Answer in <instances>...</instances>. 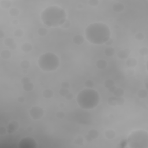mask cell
Listing matches in <instances>:
<instances>
[{
	"instance_id": "1",
	"label": "cell",
	"mask_w": 148,
	"mask_h": 148,
	"mask_svg": "<svg viewBox=\"0 0 148 148\" xmlns=\"http://www.w3.org/2000/svg\"><path fill=\"white\" fill-rule=\"evenodd\" d=\"M111 31L109 26L102 22L92 23L85 29L87 40L94 45L105 44L110 38Z\"/></svg>"
},
{
	"instance_id": "2",
	"label": "cell",
	"mask_w": 148,
	"mask_h": 148,
	"mask_svg": "<svg viewBox=\"0 0 148 148\" xmlns=\"http://www.w3.org/2000/svg\"><path fill=\"white\" fill-rule=\"evenodd\" d=\"M65 10L57 5L47 7L42 12L41 18L43 23L49 27H61L66 20Z\"/></svg>"
},
{
	"instance_id": "3",
	"label": "cell",
	"mask_w": 148,
	"mask_h": 148,
	"mask_svg": "<svg viewBox=\"0 0 148 148\" xmlns=\"http://www.w3.org/2000/svg\"><path fill=\"white\" fill-rule=\"evenodd\" d=\"M76 101L79 107L83 109H93L99 104L100 95L95 90L86 88L78 93Z\"/></svg>"
},
{
	"instance_id": "4",
	"label": "cell",
	"mask_w": 148,
	"mask_h": 148,
	"mask_svg": "<svg viewBox=\"0 0 148 148\" xmlns=\"http://www.w3.org/2000/svg\"><path fill=\"white\" fill-rule=\"evenodd\" d=\"M39 67L45 72H52L58 69L60 65V60L56 54L46 52L39 57L37 61Z\"/></svg>"
},
{
	"instance_id": "5",
	"label": "cell",
	"mask_w": 148,
	"mask_h": 148,
	"mask_svg": "<svg viewBox=\"0 0 148 148\" xmlns=\"http://www.w3.org/2000/svg\"><path fill=\"white\" fill-rule=\"evenodd\" d=\"M127 144L130 148H147L148 132L145 130H135L129 135Z\"/></svg>"
},
{
	"instance_id": "6",
	"label": "cell",
	"mask_w": 148,
	"mask_h": 148,
	"mask_svg": "<svg viewBox=\"0 0 148 148\" xmlns=\"http://www.w3.org/2000/svg\"><path fill=\"white\" fill-rule=\"evenodd\" d=\"M38 146L37 143L33 138L27 137L21 139L19 142L20 148H36Z\"/></svg>"
},
{
	"instance_id": "7",
	"label": "cell",
	"mask_w": 148,
	"mask_h": 148,
	"mask_svg": "<svg viewBox=\"0 0 148 148\" xmlns=\"http://www.w3.org/2000/svg\"><path fill=\"white\" fill-rule=\"evenodd\" d=\"M44 110L43 108L39 106H34L29 110V115L30 117L34 120L41 119L44 115Z\"/></svg>"
},
{
	"instance_id": "8",
	"label": "cell",
	"mask_w": 148,
	"mask_h": 148,
	"mask_svg": "<svg viewBox=\"0 0 148 148\" xmlns=\"http://www.w3.org/2000/svg\"><path fill=\"white\" fill-rule=\"evenodd\" d=\"M107 102L108 104L111 107L122 106L125 103V99L123 97H117L113 95L108 98Z\"/></svg>"
},
{
	"instance_id": "9",
	"label": "cell",
	"mask_w": 148,
	"mask_h": 148,
	"mask_svg": "<svg viewBox=\"0 0 148 148\" xmlns=\"http://www.w3.org/2000/svg\"><path fill=\"white\" fill-rule=\"evenodd\" d=\"M99 136V132L95 129H92L88 132L87 134L85 137L86 141L92 142L93 140L97 139Z\"/></svg>"
},
{
	"instance_id": "10",
	"label": "cell",
	"mask_w": 148,
	"mask_h": 148,
	"mask_svg": "<svg viewBox=\"0 0 148 148\" xmlns=\"http://www.w3.org/2000/svg\"><path fill=\"white\" fill-rule=\"evenodd\" d=\"M4 44L6 46L8 47L11 50H15L17 48V44L15 42V41L11 37H8L5 39Z\"/></svg>"
},
{
	"instance_id": "11",
	"label": "cell",
	"mask_w": 148,
	"mask_h": 148,
	"mask_svg": "<svg viewBox=\"0 0 148 148\" xmlns=\"http://www.w3.org/2000/svg\"><path fill=\"white\" fill-rule=\"evenodd\" d=\"M19 128V123L16 120H12V122L9 123L7 127V131L9 134H12L16 131Z\"/></svg>"
},
{
	"instance_id": "12",
	"label": "cell",
	"mask_w": 148,
	"mask_h": 148,
	"mask_svg": "<svg viewBox=\"0 0 148 148\" xmlns=\"http://www.w3.org/2000/svg\"><path fill=\"white\" fill-rule=\"evenodd\" d=\"M131 50L130 49L125 48L122 50H120L118 51L117 53V56L118 58L121 59V60H125L127 59L128 57L130 55Z\"/></svg>"
},
{
	"instance_id": "13",
	"label": "cell",
	"mask_w": 148,
	"mask_h": 148,
	"mask_svg": "<svg viewBox=\"0 0 148 148\" xmlns=\"http://www.w3.org/2000/svg\"><path fill=\"white\" fill-rule=\"evenodd\" d=\"M125 8L124 5L120 2H116L112 6L113 11L116 13H120L124 11Z\"/></svg>"
},
{
	"instance_id": "14",
	"label": "cell",
	"mask_w": 148,
	"mask_h": 148,
	"mask_svg": "<svg viewBox=\"0 0 148 148\" xmlns=\"http://www.w3.org/2000/svg\"><path fill=\"white\" fill-rule=\"evenodd\" d=\"M108 63L104 59H99L96 61L95 65L100 70H104L107 68Z\"/></svg>"
},
{
	"instance_id": "15",
	"label": "cell",
	"mask_w": 148,
	"mask_h": 148,
	"mask_svg": "<svg viewBox=\"0 0 148 148\" xmlns=\"http://www.w3.org/2000/svg\"><path fill=\"white\" fill-rule=\"evenodd\" d=\"M21 49L24 53H29L33 50V45L29 42H25L21 45Z\"/></svg>"
},
{
	"instance_id": "16",
	"label": "cell",
	"mask_w": 148,
	"mask_h": 148,
	"mask_svg": "<svg viewBox=\"0 0 148 148\" xmlns=\"http://www.w3.org/2000/svg\"><path fill=\"white\" fill-rule=\"evenodd\" d=\"M73 42L77 45H81L85 42V38L81 35H76L73 38Z\"/></svg>"
},
{
	"instance_id": "17",
	"label": "cell",
	"mask_w": 148,
	"mask_h": 148,
	"mask_svg": "<svg viewBox=\"0 0 148 148\" xmlns=\"http://www.w3.org/2000/svg\"><path fill=\"white\" fill-rule=\"evenodd\" d=\"M137 63L138 62L137 59L132 57L127 58L126 61H125V64H126L127 66L129 68L135 67L137 65Z\"/></svg>"
},
{
	"instance_id": "18",
	"label": "cell",
	"mask_w": 148,
	"mask_h": 148,
	"mask_svg": "<svg viewBox=\"0 0 148 148\" xmlns=\"http://www.w3.org/2000/svg\"><path fill=\"white\" fill-rule=\"evenodd\" d=\"M54 95V93L52 90L50 89V88H46L42 92V95L43 97L46 98V99H50V98H52Z\"/></svg>"
},
{
	"instance_id": "19",
	"label": "cell",
	"mask_w": 148,
	"mask_h": 148,
	"mask_svg": "<svg viewBox=\"0 0 148 148\" xmlns=\"http://www.w3.org/2000/svg\"><path fill=\"white\" fill-rule=\"evenodd\" d=\"M0 56L4 60H8L12 57V53L11 51L5 49V50L1 51L0 53Z\"/></svg>"
},
{
	"instance_id": "20",
	"label": "cell",
	"mask_w": 148,
	"mask_h": 148,
	"mask_svg": "<svg viewBox=\"0 0 148 148\" xmlns=\"http://www.w3.org/2000/svg\"><path fill=\"white\" fill-rule=\"evenodd\" d=\"M105 136L108 139H113L116 137V132L113 130H107L105 132Z\"/></svg>"
},
{
	"instance_id": "21",
	"label": "cell",
	"mask_w": 148,
	"mask_h": 148,
	"mask_svg": "<svg viewBox=\"0 0 148 148\" xmlns=\"http://www.w3.org/2000/svg\"><path fill=\"white\" fill-rule=\"evenodd\" d=\"M0 6L3 9H8L12 6V2L10 0H2L0 1Z\"/></svg>"
},
{
	"instance_id": "22",
	"label": "cell",
	"mask_w": 148,
	"mask_h": 148,
	"mask_svg": "<svg viewBox=\"0 0 148 148\" xmlns=\"http://www.w3.org/2000/svg\"><path fill=\"white\" fill-rule=\"evenodd\" d=\"M113 95L117 97H123L124 94V90L123 88L121 87H117L115 90V92L113 93Z\"/></svg>"
},
{
	"instance_id": "23",
	"label": "cell",
	"mask_w": 148,
	"mask_h": 148,
	"mask_svg": "<svg viewBox=\"0 0 148 148\" xmlns=\"http://www.w3.org/2000/svg\"><path fill=\"white\" fill-rule=\"evenodd\" d=\"M115 50L114 48H112V47H107V48L105 49L104 50V54L105 56L108 57H112L115 55Z\"/></svg>"
},
{
	"instance_id": "24",
	"label": "cell",
	"mask_w": 148,
	"mask_h": 148,
	"mask_svg": "<svg viewBox=\"0 0 148 148\" xmlns=\"http://www.w3.org/2000/svg\"><path fill=\"white\" fill-rule=\"evenodd\" d=\"M34 85L31 82L23 85V90L27 92H31V91L34 89Z\"/></svg>"
},
{
	"instance_id": "25",
	"label": "cell",
	"mask_w": 148,
	"mask_h": 148,
	"mask_svg": "<svg viewBox=\"0 0 148 148\" xmlns=\"http://www.w3.org/2000/svg\"><path fill=\"white\" fill-rule=\"evenodd\" d=\"M20 67L23 69V70H27L30 67L31 64L29 61L27 60H24L21 61L20 63Z\"/></svg>"
},
{
	"instance_id": "26",
	"label": "cell",
	"mask_w": 148,
	"mask_h": 148,
	"mask_svg": "<svg viewBox=\"0 0 148 148\" xmlns=\"http://www.w3.org/2000/svg\"><path fill=\"white\" fill-rule=\"evenodd\" d=\"M137 95L139 98H142V99L146 98L147 97V90L144 89V88H142V89L139 90L138 92L137 93Z\"/></svg>"
},
{
	"instance_id": "27",
	"label": "cell",
	"mask_w": 148,
	"mask_h": 148,
	"mask_svg": "<svg viewBox=\"0 0 148 148\" xmlns=\"http://www.w3.org/2000/svg\"><path fill=\"white\" fill-rule=\"evenodd\" d=\"M103 85H104V87L106 88L109 89V88L112 87L113 86H115V82L112 79H107L105 81L104 83H103Z\"/></svg>"
},
{
	"instance_id": "28",
	"label": "cell",
	"mask_w": 148,
	"mask_h": 148,
	"mask_svg": "<svg viewBox=\"0 0 148 148\" xmlns=\"http://www.w3.org/2000/svg\"><path fill=\"white\" fill-rule=\"evenodd\" d=\"M20 11L19 10L16 8H12L9 10V14L10 16L12 17H16L19 15Z\"/></svg>"
},
{
	"instance_id": "29",
	"label": "cell",
	"mask_w": 148,
	"mask_h": 148,
	"mask_svg": "<svg viewBox=\"0 0 148 148\" xmlns=\"http://www.w3.org/2000/svg\"><path fill=\"white\" fill-rule=\"evenodd\" d=\"M48 30L45 27L39 28L38 29V31H37V33L38 34V35L42 37L45 36L47 34H48Z\"/></svg>"
},
{
	"instance_id": "30",
	"label": "cell",
	"mask_w": 148,
	"mask_h": 148,
	"mask_svg": "<svg viewBox=\"0 0 148 148\" xmlns=\"http://www.w3.org/2000/svg\"><path fill=\"white\" fill-rule=\"evenodd\" d=\"M14 35L16 38H21L24 35V31L21 29H17L14 31Z\"/></svg>"
},
{
	"instance_id": "31",
	"label": "cell",
	"mask_w": 148,
	"mask_h": 148,
	"mask_svg": "<svg viewBox=\"0 0 148 148\" xmlns=\"http://www.w3.org/2000/svg\"><path fill=\"white\" fill-rule=\"evenodd\" d=\"M85 86L86 88H93V87L94 86V81L92 80H86L85 82Z\"/></svg>"
},
{
	"instance_id": "32",
	"label": "cell",
	"mask_w": 148,
	"mask_h": 148,
	"mask_svg": "<svg viewBox=\"0 0 148 148\" xmlns=\"http://www.w3.org/2000/svg\"><path fill=\"white\" fill-rule=\"evenodd\" d=\"M69 93H70V91H69L68 88H64L61 87L60 90H59V94H60L61 97H65Z\"/></svg>"
},
{
	"instance_id": "33",
	"label": "cell",
	"mask_w": 148,
	"mask_h": 148,
	"mask_svg": "<svg viewBox=\"0 0 148 148\" xmlns=\"http://www.w3.org/2000/svg\"><path fill=\"white\" fill-rule=\"evenodd\" d=\"M139 53L141 56H146L148 55V49L145 46L142 47L141 48L139 49Z\"/></svg>"
},
{
	"instance_id": "34",
	"label": "cell",
	"mask_w": 148,
	"mask_h": 148,
	"mask_svg": "<svg viewBox=\"0 0 148 148\" xmlns=\"http://www.w3.org/2000/svg\"><path fill=\"white\" fill-rule=\"evenodd\" d=\"M135 38L136 39L137 41H142V40H144V39L145 38V35L142 33H138L137 34H135Z\"/></svg>"
},
{
	"instance_id": "35",
	"label": "cell",
	"mask_w": 148,
	"mask_h": 148,
	"mask_svg": "<svg viewBox=\"0 0 148 148\" xmlns=\"http://www.w3.org/2000/svg\"><path fill=\"white\" fill-rule=\"evenodd\" d=\"M71 26V21L70 20L66 19V20L64 21L62 25H61V27L63 29H67Z\"/></svg>"
},
{
	"instance_id": "36",
	"label": "cell",
	"mask_w": 148,
	"mask_h": 148,
	"mask_svg": "<svg viewBox=\"0 0 148 148\" xmlns=\"http://www.w3.org/2000/svg\"><path fill=\"white\" fill-rule=\"evenodd\" d=\"M56 117L58 119H63L65 117V113L63 111H58L56 113Z\"/></svg>"
},
{
	"instance_id": "37",
	"label": "cell",
	"mask_w": 148,
	"mask_h": 148,
	"mask_svg": "<svg viewBox=\"0 0 148 148\" xmlns=\"http://www.w3.org/2000/svg\"><path fill=\"white\" fill-rule=\"evenodd\" d=\"M100 3L98 0H89L88 1V4L91 6H97Z\"/></svg>"
},
{
	"instance_id": "38",
	"label": "cell",
	"mask_w": 148,
	"mask_h": 148,
	"mask_svg": "<svg viewBox=\"0 0 148 148\" xmlns=\"http://www.w3.org/2000/svg\"><path fill=\"white\" fill-rule=\"evenodd\" d=\"M29 82H31V79L28 77H26V76H25V77H23L21 79V83L23 85Z\"/></svg>"
},
{
	"instance_id": "39",
	"label": "cell",
	"mask_w": 148,
	"mask_h": 148,
	"mask_svg": "<svg viewBox=\"0 0 148 148\" xmlns=\"http://www.w3.org/2000/svg\"><path fill=\"white\" fill-rule=\"evenodd\" d=\"M7 132H8V131H7V129L6 127L3 126L0 127V135L1 136H4Z\"/></svg>"
},
{
	"instance_id": "40",
	"label": "cell",
	"mask_w": 148,
	"mask_h": 148,
	"mask_svg": "<svg viewBox=\"0 0 148 148\" xmlns=\"http://www.w3.org/2000/svg\"><path fill=\"white\" fill-rule=\"evenodd\" d=\"M70 83H69V82H66V81H64V82L61 83V86L62 88H68L70 87Z\"/></svg>"
},
{
	"instance_id": "41",
	"label": "cell",
	"mask_w": 148,
	"mask_h": 148,
	"mask_svg": "<svg viewBox=\"0 0 148 148\" xmlns=\"http://www.w3.org/2000/svg\"><path fill=\"white\" fill-rule=\"evenodd\" d=\"M83 141V138L81 137H78L76 139L75 141V143L76 144H77V145H79V144H82Z\"/></svg>"
},
{
	"instance_id": "42",
	"label": "cell",
	"mask_w": 148,
	"mask_h": 148,
	"mask_svg": "<svg viewBox=\"0 0 148 148\" xmlns=\"http://www.w3.org/2000/svg\"><path fill=\"white\" fill-rule=\"evenodd\" d=\"M65 99L66 100H68V101H71V100H72L73 99V95L72 94V93H69L67 95H66L65 97Z\"/></svg>"
},
{
	"instance_id": "43",
	"label": "cell",
	"mask_w": 148,
	"mask_h": 148,
	"mask_svg": "<svg viewBox=\"0 0 148 148\" xmlns=\"http://www.w3.org/2000/svg\"><path fill=\"white\" fill-rule=\"evenodd\" d=\"M113 43V39L112 38H111L110 37V38L108 39L107 42H106L105 44L107 46H110Z\"/></svg>"
},
{
	"instance_id": "44",
	"label": "cell",
	"mask_w": 148,
	"mask_h": 148,
	"mask_svg": "<svg viewBox=\"0 0 148 148\" xmlns=\"http://www.w3.org/2000/svg\"><path fill=\"white\" fill-rule=\"evenodd\" d=\"M25 97H24L23 95L19 96V97L18 98V101L19 103H23L24 101H25Z\"/></svg>"
},
{
	"instance_id": "45",
	"label": "cell",
	"mask_w": 148,
	"mask_h": 148,
	"mask_svg": "<svg viewBox=\"0 0 148 148\" xmlns=\"http://www.w3.org/2000/svg\"><path fill=\"white\" fill-rule=\"evenodd\" d=\"M116 88H117V87L115 85V86H112V87H111L110 88H109V89H108V91H109L110 93H113V92H115V90H116Z\"/></svg>"
},
{
	"instance_id": "46",
	"label": "cell",
	"mask_w": 148,
	"mask_h": 148,
	"mask_svg": "<svg viewBox=\"0 0 148 148\" xmlns=\"http://www.w3.org/2000/svg\"><path fill=\"white\" fill-rule=\"evenodd\" d=\"M5 36V33L3 30H0V39H2Z\"/></svg>"
},
{
	"instance_id": "47",
	"label": "cell",
	"mask_w": 148,
	"mask_h": 148,
	"mask_svg": "<svg viewBox=\"0 0 148 148\" xmlns=\"http://www.w3.org/2000/svg\"><path fill=\"white\" fill-rule=\"evenodd\" d=\"M27 131L31 132L32 131H33L34 128L32 126H28L27 128Z\"/></svg>"
},
{
	"instance_id": "48",
	"label": "cell",
	"mask_w": 148,
	"mask_h": 148,
	"mask_svg": "<svg viewBox=\"0 0 148 148\" xmlns=\"http://www.w3.org/2000/svg\"><path fill=\"white\" fill-rule=\"evenodd\" d=\"M19 23V21L17 19H14L13 21H12V24H14V25H18Z\"/></svg>"
},
{
	"instance_id": "49",
	"label": "cell",
	"mask_w": 148,
	"mask_h": 148,
	"mask_svg": "<svg viewBox=\"0 0 148 148\" xmlns=\"http://www.w3.org/2000/svg\"><path fill=\"white\" fill-rule=\"evenodd\" d=\"M82 7H83V5L81 4H79L78 5V8L81 9V8H82Z\"/></svg>"
},
{
	"instance_id": "50",
	"label": "cell",
	"mask_w": 148,
	"mask_h": 148,
	"mask_svg": "<svg viewBox=\"0 0 148 148\" xmlns=\"http://www.w3.org/2000/svg\"><path fill=\"white\" fill-rule=\"evenodd\" d=\"M64 106H65L64 103H62V102L60 103V108H63L64 107Z\"/></svg>"
},
{
	"instance_id": "51",
	"label": "cell",
	"mask_w": 148,
	"mask_h": 148,
	"mask_svg": "<svg viewBox=\"0 0 148 148\" xmlns=\"http://www.w3.org/2000/svg\"><path fill=\"white\" fill-rule=\"evenodd\" d=\"M109 117L111 118V119H112V118L114 117V116H113V115H112V114H110L109 115Z\"/></svg>"
}]
</instances>
